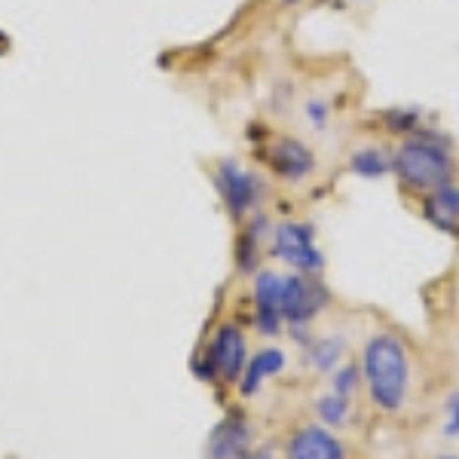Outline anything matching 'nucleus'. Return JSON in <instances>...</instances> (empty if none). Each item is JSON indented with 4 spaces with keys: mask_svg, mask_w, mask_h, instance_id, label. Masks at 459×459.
<instances>
[{
    "mask_svg": "<svg viewBox=\"0 0 459 459\" xmlns=\"http://www.w3.org/2000/svg\"><path fill=\"white\" fill-rule=\"evenodd\" d=\"M282 282L279 273H261L255 282V303H257V328L266 334H276L279 318H282Z\"/></svg>",
    "mask_w": 459,
    "mask_h": 459,
    "instance_id": "nucleus-8",
    "label": "nucleus"
},
{
    "mask_svg": "<svg viewBox=\"0 0 459 459\" xmlns=\"http://www.w3.org/2000/svg\"><path fill=\"white\" fill-rule=\"evenodd\" d=\"M273 251H276V257H282L288 266H294L298 273H318L322 270V251L316 248L313 242V227L307 224H294V221H288V224H279L276 230V242H273Z\"/></svg>",
    "mask_w": 459,
    "mask_h": 459,
    "instance_id": "nucleus-3",
    "label": "nucleus"
},
{
    "mask_svg": "<svg viewBox=\"0 0 459 459\" xmlns=\"http://www.w3.org/2000/svg\"><path fill=\"white\" fill-rule=\"evenodd\" d=\"M266 166L279 178H285V181H303V178L313 175L316 157L307 144L298 142V138H279V142H273L270 151H266Z\"/></svg>",
    "mask_w": 459,
    "mask_h": 459,
    "instance_id": "nucleus-6",
    "label": "nucleus"
},
{
    "mask_svg": "<svg viewBox=\"0 0 459 459\" xmlns=\"http://www.w3.org/2000/svg\"><path fill=\"white\" fill-rule=\"evenodd\" d=\"M309 117H313V123L316 126H325V117H328V110H325V105H309Z\"/></svg>",
    "mask_w": 459,
    "mask_h": 459,
    "instance_id": "nucleus-18",
    "label": "nucleus"
},
{
    "mask_svg": "<svg viewBox=\"0 0 459 459\" xmlns=\"http://www.w3.org/2000/svg\"><path fill=\"white\" fill-rule=\"evenodd\" d=\"M444 432L459 435V392L450 398V417H447V423H444Z\"/></svg>",
    "mask_w": 459,
    "mask_h": 459,
    "instance_id": "nucleus-17",
    "label": "nucleus"
},
{
    "mask_svg": "<svg viewBox=\"0 0 459 459\" xmlns=\"http://www.w3.org/2000/svg\"><path fill=\"white\" fill-rule=\"evenodd\" d=\"M218 194L224 199L230 214L242 218V214H248L251 205L261 199V181H257L248 169H242L227 160L218 166Z\"/></svg>",
    "mask_w": 459,
    "mask_h": 459,
    "instance_id": "nucleus-5",
    "label": "nucleus"
},
{
    "mask_svg": "<svg viewBox=\"0 0 459 459\" xmlns=\"http://www.w3.org/2000/svg\"><path fill=\"white\" fill-rule=\"evenodd\" d=\"M325 303H328V291L313 279H307V273L288 276L282 282V318L291 325H307Z\"/></svg>",
    "mask_w": 459,
    "mask_h": 459,
    "instance_id": "nucleus-4",
    "label": "nucleus"
},
{
    "mask_svg": "<svg viewBox=\"0 0 459 459\" xmlns=\"http://www.w3.org/2000/svg\"><path fill=\"white\" fill-rule=\"evenodd\" d=\"M282 4H300V0H282Z\"/></svg>",
    "mask_w": 459,
    "mask_h": 459,
    "instance_id": "nucleus-20",
    "label": "nucleus"
},
{
    "mask_svg": "<svg viewBox=\"0 0 459 459\" xmlns=\"http://www.w3.org/2000/svg\"><path fill=\"white\" fill-rule=\"evenodd\" d=\"M426 214L432 224L438 227H454V221L459 218V190L456 187H438L435 196L426 203Z\"/></svg>",
    "mask_w": 459,
    "mask_h": 459,
    "instance_id": "nucleus-12",
    "label": "nucleus"
},
{
    "mask_svg": "<svg viewBox=\"0 0 459 459\" xmlns=\"http://www.w3.org/2000/svg\"><path fill=\"white\" fill-rule=\"evenodd\" d=\"M246 450H248V426L239 423V420H227L214 432L209 459H242Z\"/></svg>",
    "mask_w": 459,
    "mask_h": 459,
    "instance_id": "nucleus-10",
    "label": "nucleus"
},
{
    "mask_svg": "<svg viewBox=\"0 0 459 459\" xmlns=\"http://www.w3.org/2000/svg\"><path fill=\"white\" fill-rule=\"evenodd\" d=\"M395 169L413 187H444L454 175V160L447 157V151L435 144L411 142L398 151Z\"/></svg>",
    "mask_w": 459,
    "mask_h": 459,
    "instance_id": "nucleus-2",
    "label": "nucleus"
},
{
    "mask_svg": "<svg viewBox=\"0 0 459 459\" xmlns=\"http://www.w3.org/2000/svg\"><path fill=\"white\" fill-rule=\"evenodd\" d=\"M343 340H337V337H331V340H322V343L313 350V361H316V368L318 371H328V368H334L337 365V359H340V352H343Z\"/></svg>",
    "mask_w": 459,
    "mask_h": 459,
    "instance_id": "nucleus-15",
    "label": "nucleus"
},
{
    "mask_svg": "<svg viewBox=\"0 0 459 459\" xmlns=\"http://www.w3.org/2000/svg\"><path fill=\"white\" fill-rule=\"evenodd\" d=\"M288 459H346L343 447L322 426H307L288 444Z\"/></svg>",
    "mask_w": 459,
    "mask_h": 459,
    "instance_id": "nucleus-9",
    "label": "nucleus"
},
{
    "mask_svg": "<svg viewBox=\"0 0 459 459\" xmlns=\"http://www.w3.org/2000/svg\"><path fill=\"white\" fill-rule=\"evenodd\" d=\"M352 172L361 178H380L389 172V160L377 147H368V151H359L352 157Z\"/></svg>",
    "mask_w": 459,
    "mask_h": 459,
    "instance_id": "nucleus-13",
    "label": "nucleus"
},
{
    "mask_svg": "<svg viewBox=\"0 0 459 459\" xmlns=\"http://www.w3.org/2000/svg\"><path fill=\"white\" fill-rule=\"evenodd\" d=\"M242 459H273V456H270V450H255V454L246 450V456H242Z\"/></svg>",
    "mask_w": 459,
    "mask_h": 459,
    "instance_id": "nucleus-19",
    "label": "nucleus"
},
{
    "mask_svg": "<svg viewBox=\"0 0 459 459\" xmlns=\"http://www.w3.org/2000/svg\"><path fill=\"white\" fill-rule=\"evenodd\" d=\"M355 386H359V374H355V368L346 365L343 371L337 374V395H343V398L352 395Z\"/></svg>",
    "mask_w": 459,
    "mask_h": 459,
    "instance_id": "nucleus-16",
    "label": "nucleus"
},
{
    "mask_svg": "<svg viewBox=\"0 0 459 459\" xmlns=\"http://www.w3.org/2000/svg\"><path fill=\"white\" fill-rule=\"evenodd\" d=\"M285 368V355L279 350H264L251 359V365L246 368V377H242V395H255L261 389V383L266 377L279 374Z\"/></svg>",
    "mask_w": 459,
    "mask_h": 459,
    "instance_id": "nucleus-11",
    "label": "nucleus"
},
{
    "mask_svg": "<svg viewBox=\"0 0 459 459\" xmlns=\"http://www.w3.org/2000/svg\"><path fill=\"white\" fill-rule=\"evenodd\" d=\"M441 459H456V456H441Z\"/></svg>",
    "mask_w": 459,
    "mask_h": 459,
    "instance_id": "nucleus-21",
    "label": "nucleus"
},
{
    "mask_svg": "<svg viewBox=\"0 0 459 459\" xmlns=\"http://www.w3.org/2000/svg\"><path fill=\"white\" fill-rule=\"evenodd\" d=\"M209 359L214 374L224 377V380H236L246 371V337H242V331L236 325H221L218 334H214Z\"/></svg>",
    "mask_w": 459,
    "mask_h": 459,
    "instance_id": "nucleus-7",
    "label": "nucleus"
},
{
    "mask_svg": "<svg viewBox=\"0 0 459 459\" xmlns=\"http://www.w3.org/2000/svg\"><path fill=\"white\" fill-rule=\"evenodd\" d=\"M316 407H318V417L331 426H340L346 420V413H350V404H346L343 395H325Z\"/></svg>",
    "mask_w": 459,
    "mask_h": 459,
    "instance_id": "nucleus-14",
    "label": "nucleus"
},
{
    "mask_svg": "<svg viewBox=\"0 0 459 459\" xmlns=\"http://www.w3.org/2000/svg\"><path fill=\"white\" fill-rule=\"evenodd\" d=\"M365 380L371 398L383 411H398L404 404L411 365L404 346L395 337L380 334L365 346Z\"/></svg>",
    "mask_w": 459,
    "mask_h": 459,
    "instance_id": "nucleus-1",
    "label": "nucleus"
}]
</instances>
